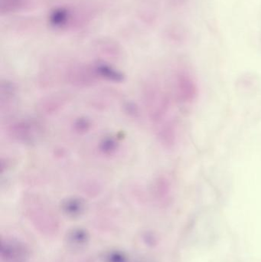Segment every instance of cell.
<instances>
[{
    "label": "cell",
    "mask_w": 261,
    "mask_h": 262,
    "mask_svg": "<svg viewBox=\"0 0 261 262\" xmlns=\"http://www.w3.org/2000/svg\"><path fill=\"white\" fill-rule=\"evenodd\" d=\"M69 100L68 94L61 92L44 97L38 102V112L44 115L56 113L67 104Z\"/></svg>",
    "instance_id": "cell-6"
},
{
    "label": "cell",
    "mask_w": 261,
    "mask_h": 262,
    "mask_svg": "<svg viewBox=\"0 0 261 262\" xmlns=\"http://www.w3.org/2000/svg\"><path fill=\"white\" fill-rule=\"evenodd\" d=\"M174 95L178 101L182 104H189L196 99L198 94L197 85L190 75L179 72L173 80Z\"/></svg>",
    "instance_id": "cell-3"
},
{
    "label": "cell",
    "mask_w": 261,
    "mask_h": 262,
    "mask_svg": "<svg viewBox=\"0 0 261 262\" xmlns=\"http://www.w3.org/2000/svg\"><path fill=\"white\" fill-rule=\"evenodd\" d=\"M98 79L105 80L113 83H122L125 80L123 72L113 66L104 62H98L93 66Z\"/></svg>",
    "instance_id": "cell-7"
},
{
    "label": "cell",
    "mask_w": 261,
    "mask_h": 262,
    "mask_svg": "<svg viewBox=\"0 0 261 262\" xmlns=\"http://www.w3.org/2000/svg\"><path fill=\"white\" fill-rule=\"evenodd\" d=\"M16 87L12 81H4L1 83V106L8 105L16 96Z\"/></svg>",
    "instance_id": "cell-12"
},
{
    "label": "cell",
    "mask_w": 261,
    "mask_h": 262,
    "mask_svg": "<svg viewBox=\"0 0 261 262\" xmlns=\"http://www.w3.org/2000/svg\"><path fill=\"white\" fill-rule=\"evenodd\" d=\"M86 202L80 197H69L63 200L61 209L66 216L70 218H78L84 215L86 211Z\"/></svg>",
    "instance_id": "cell-8"
},
{
    "label": "cell",
    "mask_w": 261,
    "mask_h": 262,
    "mask_svg": "<svg viewBox=\"0 0 261 262\" xmlns=\"http://www.w3.org/2000/svg\"><path fill=\"white\" fill-rule=\"evenodd\" d=\"M41 131L40 124L33 120H18L8 127L9 136L15 141L25 144L33 143Z\"/></svg>",
    "instance_id": "cell-2"
},
{
    "label": "cell",
    "mask_w": 261,
    "mask_h": 262,
    "mask_svg": "<svg viewBox=\"0 0 261 262\" xmlns=\"http://www.w3.org/2000/svg\"><path fill=\"white\" fill-rule=\"evenodd\" d=\"M65 241L67 248L70 250H81L88 243V232L79 228L72 229L66 235Z\"/></svg>",
    "instance_id": "cell-10"
},
{
    "label": "cell",
    "mask_w": 261,
    "mask_h": 262,
    "mask_svg": "<svg viewBox=\"0 0 261 262\" xmlns=\"http://www.w3.org/2000/svg\"><path fill=\"white\" fill-rule=\"evenodd\" d=\"M119 147V141L116 137H113V136H107V137H104L98 144V149H99L100 152L103 155L107 156V157L114 155L117 152Z\"/></svg>",
    "instance_id": "cell-11"
},
{
    "label": "cell",
    "mask_w": 261,
    "mask_h": 262,
    "mask_svg": "<svg viewBox=\"0 0 261 262\" xmlns=\"http://www.w3.org/2000/svg\"><path fill=\"white\" fill-rule=\"evenodd\" d=\"M22 0H1V11L3 13H9L18 9Z\"/></svg>",
    "instance_id": "cell-17"
},
{
    "label": "cell",
    "mask_w": 261,
    "mask_h": 262,
    "mask_svg": "<svg viewBox=\"0 0 261 262\" xmlns=\"http://www.w3.org/2000/svg\"><path fill=\"white\" fill-rule=\"evenodd\" d=\"M143 100L149 118L158 124L165 120L170 109V98L160 85L155 81H147L143 86Z\"/></svg>",
    "instance_id": "cell-1"
},
{
    "label": "cell",
    "mask_w": 261,
    "mask_h": 262,
    "mask_svg": "<svg viewBox=\"0 0 261 262\" xmlns=\"http://www.w3.org/2000/svg\"><path fill=\"white\" fill-rule=\"evenodd\" d=\"M102 262H130V258L121 251H110L101 256Z\"/></svg>",
    "instance_id": "cell-15"
},
{
    "label": "cell",
    "mask_w": 261,
    "mask_h": 262,
    "mask_svg": "<svg viewBox=\"0 0 261 262\" xmlns=\"http://www.w3.org/2000/svg\"><path fill=\"white\" fill-rule=\"evenodd\" d=\"M65 78L67 83L80 88L90 87L98 80L93 66L73 68L67 72Z\"/></svg>",
    "instance_id": "cell-5"
},
{
    "label": "cell",
    "mask_w": 261,
    "mask_h": 262,
    "mask_svg": "<svg viewBox=\"0 0 261 262\" xmlns=\"http://www.w3.org/2000/svg\"><path fill=\"white\" fill-rule=\"evenodd\" d=\"M158 125L159 127L156 136L159 143L164 147L168 149L173 147L176 142V129L175 124L172 121H162Z\"/></svg>",
    "instance_id": "cell-9"
},
{
    "label": "cell",
    "mask_w": 261,
    "mask_h": 262,
    "mask_svg": "<svg viewBox=\"0 0 261 262\" xmlns=\"http://www.w3.org/2000/svg\"><path fill=\"white\" fill-rule=\"evenodd\" d=\"M72 128L75 133L81 135L87 134L92 128L91 121L86 117H79L74 121Z\"/></svg>",
    "instance_id": "cell-14"
},
{
    "label": "cell",
    "mask_w": 261,
    "mask_h": 262,
    "mask_svg": "<svg viewBox=\"0 0 261 262\" xmlns=\"http://www.w3.org/2000/svg\"><path fill=\"white\" fill-rule=\"evenodd\" d=\"M1 258L3 262H29L30 252L21 242L6 238L2 240Z\"/></svg>",
    "instance_id": "cell-4"
},
{
    "label": "cell",
    "mask_w": 261,
    "mask_h": 262,
    "mask_svg": "<svg viewBox=\"0 0 261 262\" xmlns=\"http://www.w3.org/2000/svg\"><path fill=\"white\" fill-rule=\"evenodd\" d=\"M123 108L126 115H128L130 118L133 119H138L140 118V108L136 103L131 101H127L123 105Z\"/></svg>",
    "instance_id": "cell-16"
},
{
    "label": "cell",
    "mask_w": 261,
    "mask_h": 262,
    "mask_svg": "<svg viewBox=\"0 0 261 262\" xmlns=\"http://www.w3.org/2000/svg\"><path fill=\"white\" fill-rule=\"evenodd\" d=\"M69 18H70V12L67 9L59 8L52 12L49 20L52 26L56 28H61L68 23Z\"/></svg>",
    "instance_id": "cell-13"
}]
</instances>
